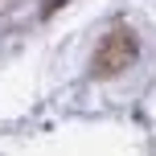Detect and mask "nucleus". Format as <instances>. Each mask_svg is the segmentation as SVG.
Listing matches in <instances>:
<instances>
[{"mask_svg": "<svg viewBox=\"0 0 156 156\" xmlns=\"http://www.w3.org/2000/svg\"><path fill=\"white\" fill-rule=\"evenodd\" d=\"M136 54H140L136 33L127 29V25H115V29L99 41V49H94V74H99V78H115V74H123L127 66L136 62Z\"/></svg>", "mask_w": 156, "mask_h": 156, "instance_id": "f257e3e1", "label": "nucleus"}]
</instances>
